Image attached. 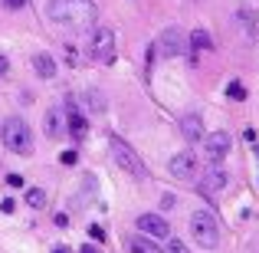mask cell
<instances>
[{
    "label": "cell",
    "mask_w": 259,
    "mask_h": 253,
    "mask_svg": "<svg viewBox=\"0 0 259 253\" xmlns=\"http://www.w3.org/2000/svg\"><path fill=\"white\" fill-rule=\"evenodd\" d=\"M7 7H10V10H20V7H26V0H4Z\"/></svg>",
    "instance_id": "484cf974"
},
{
    "label": "cell",
    "mask_w": 259,
    "mask_h": 253,
    "mask_svg": "<svg viewBox=\"0 0 259 253\" xmlns=\"http://www.w3.org/2000/svg\"><path fill=\"white\" fill-rule=\"evenodd\" d=\"M164 253H190V250H187V243H184V240H177V237H174V240L167 243Z\"/></svg>",
    "instance_id": "44dd1931"
},
{
    "label": "cell",
    "mask_w": 259,
    "mask_h": 253,
    "mask_svg": "<svg viewBox=\"0 0 259 253\" xmlns=\"http://www.w3.org/2000/svg\"><path fill=\"white\" fill-rule=\"evenodd\" d=\"M187 43H190V50H194V53H200V50H213V40H210V33L203 30V26L190 33V40H187Z\"/></svg>",
    "instance_id": "5bb4252c"
},
{
    "label": "cell",
    "mask_w": 259,
    "mask_h": 253,
    "mask_svg": "<svg viewBox=\"0 0 259 253\" xmlns=\"http://www.w3.org/2000/svg\"><path fill=\"white\" fill-rule=\"evenodd\" d=\"M190 234L203 250H217L220 247V221L210 210H194L190 214Z\"/></svg>",
    "instance_id": "3957f363"
},
{
    "label": "cell",
    "mask_w": 259,
    "mask_h": 253,
    "mask_svg": "<svg viewBox=\"0 0 259 253\" xmlns=\"http://www.w3.org/2000/svg\"><path fill=\"white\" fill-rule=\"evenodd\" d=\"M174 204H177V197H174V194H164V197H161V207H164V210H171Z\"/></svg>",
    "instance_id": "603a6c76"
},
{
    "label": "cell",
    "mask_w": 259,
    "mask_h": 253,
    "mask_svg": "<svg viewBox=\"0 0 259 253\" xmlns=\"http://www.w3.org/2000/svg\"><path fill=\"white\" fill-rule=\"evenodd\" d=\"M26 204L39 210V207L46 204V191H43V188H30V191H26Z\"/></svg>",
    "instance_id": "d6986e66"
},
{
    "label": "cell",
    "mask_w": 259,
    "mask_h": 253,
    "mask_svg": "<svg viewBox=\"0 0 259 253\" xmlns=\"http://www.w3.org/2000/svg\"><path fill=\"white\" fill-rule=\"evenodd\" d=\"M85 102H89V109H92V112H105V95L99 92V89H92V92H85Z\"/></svg>",
    "instance_id": "ac0fdd59"
},
{
    "label": "cell",
    "mask_w": 259,
    "mask_h": 253,
    "mask_svg": "<svg viewBox=\"0 0 259 253\" xmlns=\"http://www.w3.org/2000/svg\"><path fill=\"white\" fill-rule=\"evenodd\" d=\"M227 184H230V174L220 165H213V168L203 171V177H200V194H220Z\"/></svg>",
    "instance_id": "9c48e42d"
},
{
    "label": "cell",
    "mask_w": 259,
    "mask_h": 253,
    "mask_svg": "<svg viewBox=\"0 0 259 253\" xmlns=\"http://www.w3.org/2000/svg\"><path fill=\"white\" fill-rule=\"evenodd\" d=\"M92 59H99L102 66L115 63V30L112 26H99V30L92 33Z\"/></svg>",
    "instance_id": "5b68a950"
},
{
    "label": "cell",
    "mask_w": 259,
    "mask_h": 253,
    "mask_svg": "<svg viewBox=\"0 0 259 253\" xmlns=\"http://www.w3.org/2000/svg\"><path fill=\"white\" fill-rule=\"evenodd\" d=\"M76 158H79L76 152H63V158H59V161H63V165H76Z\"/></svg>",
    "instance_id": "cb8c5ba5"
},
{
    "label": "cell",
    "mask_w": 259,
    "mask_h": 253,
    "mask_svg": "<svg viewBox=\"0 0 259 253\" xmlns=\"http://www.w3.org/2000/svg\"><path fill=\"white\" fill-rule=\"evenodd\" d=\"M53 253H69V250H66V247H56V250H53Z\"/></svg>",
    "instance_id": "f546056e"
},
{
    "label": "cell",
    "mask_w": 259,
    "mask_h": 253,
    "mask_svg": "<svg viewBox=\"0 0 259 253\" xmlns=\"http://www.w3.org/2000/svg\"><path fill=\"white\" fill-rule=\"evenodd\" d=\"M108 148H112V158H115V165H118L125 174H132V177H145V161L135 155V148L128 145L125 138H118V135H112L108 138Z\"/></svg>",
    "instance_id": "277c9868"
},
{
    "label": "cell",
    "mask_w": 259,
    "mask_h": 253,
    "mask_svg": "<svg viewBox=\"0 0 259 253\" xmlns=\"http://www.w3.org/2000/svg\"><path fill=\"white\" fill-rule=\"evenodd\" d=\"M230 145H233L230 132H210V135H203V158L213 161V165H220V161L230 155Z\"/></svg>",
    "instance_id": "8992f818"
},
{
    "label": "cell",
    "mask_w": 259,
    "mask_h": 253,
    "mask_svg": "<svg viewBox=\"0 0 259 253\" xmlns=\"http://www.w3.org/2000/svg\"><path fill=\"white\" fill-rule=\"evenodd\" d=\"M181 132H184V138H187V141H200L203 138V119L197 112H187L181 119Z\"/></svg>",
    "instance_id": "8fae6325"
},
{
    "label": "cell",
    "mask_w": 259,
    "mask_h": 253,
    "mask_svg": "<svg viewBox=\"0 0 259 253\" xmlns=\"http://www.w3.org/2000/svg\"><path fill=\"white\" fill-rule=\"evenodd\" d=\"M79 253H99V247H95V243H85V247L79 250Z\"/></svg>",
    "instance_id": "f1b7e54d"
},
{
    "label": "cell",
    "mask_w": 259,
    "mask_h": 253,
    "mask_svg": "<svg viewBox=\"0 0 259 253\" xmlns=\"http://www.w3.org/2000/svg\"><path fill=\"white\" fill-rule=\"evenodd\" d=\"M128 250H132V253H164V250L158 247V243L151 240V237H145V234L128 237Z\"/></svg>",
    "instance_id": "4fadbf2b"
},
{
    "label": "cell",
    "mask_w": 259,
    "mask_h": 253,
    "mask_svg": "<svg viewBox=\"0 0 259 253\" xmlns=\"http://www.w3.org/2000/svg\"><path fill=\"white\" fill-rule=\"evenodd\" d=\"M13 207H17V204H13V197H7V201H0V210H7V214H10Z\"/></svg>",
    "instance_id": "d4e9b609"
},
{
    "label": "cell",
    "mask_w": 259,
    "mask_h": 253,
    "mask_svg": "<svg viewBox=\"0 0 259 253\" xmlns=\"http://www.w3.org/2000/svg\"><path fill=\"white\" fill-rule=\"evenodd\" d=\"M69 132L76 135V138H82L85 135V119L76 112V105H72V99H69Z\"/></svg>",
    "instance_id": "2e32d148"
},
{
    "label": "cell",
    "mask_w": 259,
    "mask_h": 253,
    "mask_svg": "<svg viewBox=\"0 0 259 253\" xmlns=\"http://www.w3.org/2000/svg\"><path fill=\"white\" fill-rule=\"evenodd\" d=\"M187 46H190L187 37H184L177 26H167V30L158 37V53H161V56H181Z\"/></svg>",
    "instance_id": "52a82bcc"
},
{
    "label": "cell",
    "mask_w": 259,
    "mask_h": 253,
    "mask_svg": "<svg viewBox=\"0 0 259 253\" xmlns=\"http://www.w3.org/2000/svg\"><path fill=\"white\" fill-rule=\"evenodd\" d=\"M236 20H240V26L249 33V37L256 33V10L253 7H240V10H236Z\"/></svg>",
    "instance_id": "9a60e30c"
},
{
    "label": "cell",
    "mask_w": 259,
    "mask_h": 253,
    "mask_svg": "<svg viewBox=\"0 0 259 253\" xmlns=\"http://www.w3.org/2000/svg\"><path fill=\"white\" fill-rule=\"evenodd\" d=\"M46 17L59 26H69V30H85L99 20V7L92 0H50Z\"/></svg>",
    "instance_id": "6da1fadb"
},
{
    "label": "cell",
    "mask_w": 259,
    "mask_h": 253,
    "mask_svg": "<svg viewBox=\"0 0 259 253\" xmlns=\"http://www.w3.org/2000/svg\"><path fill=\"white\" fill-rule=\"evenodd\" d=\"M167 171L174 177H194L197 174V155L194 152H177L171 161H167Z\"/></svg>",
    "instance_id": "30bf717a"
},
{
    "label": "cell",
    "mask_w": 259,
    "mask_h": 253,
    "mask_svg": "<svg viewBox=\"0 0 259 253\" xmlns=\"http://www.w3.org/2000/svg\"><path fill=\"white\" fill-rule=\"evenodd\" d=\"M0 141H4V148H10L13 155H33V132L20 115H10V119L0 125Z\"/></svg>",
    "instance_id": "7a4b0ae2"
},
{
    "label": "cell",
    "mask_w": 259,
    "mask_h": 253,
    "mask_svg": "<svg viewBox=\"0 0 259 253\" xmlns=\"http://www.w3.org/2000/svg\"><path fill=\"white\" fill-rule=\"evenodd\" d=\"M89 234H92V240H99V243H102V240H105V230H102V227H99V224H95V227H89Z\"/></svg>",
    "instance_id": "7402d4cb"
},
{
    "label": "cell",
    "mask_w": 259,
    "mask_h": 253,
    "mask_svg": "<svg viewBox=\"0 0 259 253\" xmlns=\"http://www.w3.org/2000/svg\"><path fill=\"white\" fill-rule=\"evenodd\" d=\"M59 132H63V119H59L56 109H50V112H46V135H50V138H56Z\"/></svg>",
    "instance_id": "e0dca14e"
},
{
    "label": "cell",
    "mask_w": 259,
    "mask_h": 253,
    "mask_svg": "<svg viewBox=\"0 0 259 253\" xmlns=\"http://www.w3.org/2000/svg\"><path fill=\"white\" fill-rule=\"evenodd\" d=\"M7 181H10L13 188H20V184H23V174H7Z\"/></svg>",
    "instance_id": "4316f807"
},
{
    "label": "cell",
    "mask_w": 259,
    "mask_h": 253,
    "mask_svg": "<svg viewBox=\"0 0 259 253\" xmlns=\"http://www.w3.org/2000/svg\"><path fill=\"white\" fill-rule=\"evenodd\" d=\"M33 69H36L39 79H53L56 76V59H53L50 53H36V56H33Z\"/></svg>",
    "instance_id": "7c38bea8"
},
{
    "label": "cell",
    "mask_w": 259,
    "mask_h": 253,
    "mask_svg": "<svg viewBox=\"0 0 259 253\" xmlns=\"http://www.w3.org/2000/svg\"><path fill=\"white\" fill-rule=\"evenodd\" d=\"M135 227H138L145 237H151V240H161V237H167V234H171V224H167L161 214H141Z\"/></svg>",
    "instance_id": "ba28073f"
},
{
    "label": "cell",
    "mask_w": 259,
    "mask_h": 253,
    "mask_svg": "<svg viewBox=\"0 0 259 253\" xmlns=\"http://www.w3.org/2000/svg\"><path fill=\"white\" fill-rule=\"evenodd\" d=\"M7 69H10V63H7V56H0V79L7 76Z\"/></svg>",
    "instance_id": "83f0119b"
},
{
    "label": "cell",
    "mask_w": 259,
    "mask_h": 253,
    "mask_svg": "<svg viewBox=\"0 0 259 253\" xmlns=\"http://www.w3.org/2000/svg\"><path fill=\"white\" fill-rule=\"evenodd\" d=\"M227 95L233 102H243V99H246V86H243V83H230L227 86Z\"/></svg>",
    "instance_id": "ffe728a7"
}]
</instances>
